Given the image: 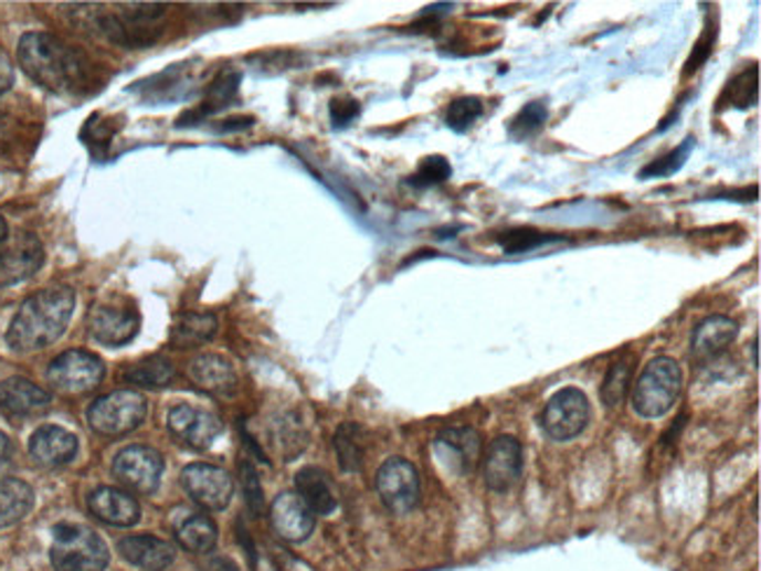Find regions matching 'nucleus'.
<instances>
[{
	"mask_svg": "<svg viewBox=\"0 0 761 571\" xmlns=\"http://www.w3.org/2000/svg\"><path fill=\"white\" fill-rule=\"evenodd\" d=\"M200 571H240L237 562L225 558V556H211L202 562Z\"/></svg>",
	"mask_w": 761,
	"mask_h": 571,
	"instance_id": "40",
	"label": "nucleus"
},
{
	"mask_svg": "<svg viewBox=\"0 0 761 571\" xmlns=\"http://www.w3.org/2000/svg\"><path fill=\"white\" fill-rule=\"evenodd\" d=\"M176 376V370H173V363L165 357H150L141 363H136L131 366L127 372H125V378L129 384H136V387H144V389H160V387H167Z\"/></svg>",
	"mask_w": 761,
	"mask_h": 571,
	"instance_id": "28",
	"label": "nucleus"
},
{
	"mask_svg": "<svg viewBox=\"0 0 761 571\" xmlns=\"http://www.w3.org/2000/svg\"><path fill=\"white\" fill-rule=\"evenodd\" d=\"M546 120H549V108H546V104L543 102H530L525 108H520V113L511 120L509 136L514 141L530 139V136H535L543 129Z\"/></svg>",
	"mask_w": 761,
	"mask_h": 571,
	"instance_id": "31",
	"label": "nucleus"
},
{
	"mask_svg": "<svg viewBox=\"0 0 761 571\" xmlns=\"http://www.w3.org/2000/svg\"><path fill=\"white\" fill-rule=\"evenodd\" d=\"M77 438L75 433H71L64 426H54V424H45L41 429L33 431V436L29 441V452L31 457L35 459V464L47 466V468H56V466H64L68 462L75 459L77 455Z\"/></svg>",
	"mask_w": 761,
	"mask_h": 571,
	"instance_id": "19",
	"label": "nucleus"
},
{
	"mask_svg": "<svg viewBox=\"0 0 761 571\" xmlns=\"http://www.w3.org/2000/svg\"><path fill=\"white\" fill-rule=\"evenodd\" d=\"M522 443L516 436H497L483 452V483L490 491L504 495L522 478Z\"/></svg>",
	"mask_w": 761,
	"mask_h": 571,
	"instance_id": "11",
	"label": "nucleus"
},
{
	"mask_svg": "<svg viewBox=\"0 0 761 571\" xmlns=\"http://www.w3.org/2000/svg\"><path fill=\"white\" fill-rule=\"evenodd\" d=\"M681 384H685V376H681V368L675 359H652L640 372V378L633 382V410L644 420L666 417L679 401Z\"/></svg>",
	"mask_w": 761,
	"mask_h": 571,
	"instance_id": "3",
	"label": "nucleus"
},
{
	"mask_svg": "<svg viewBox=\"0 0 761 571\" xmlns=\"http://www.w3.org/2000/svg\"><path fill=\"white\" fill-rule=\"evenodd\" d=\"M6 240H8V223H6L3 215H0V244H3Z\"/></svg>",
	"mask_w": 761,
	"mask_h": 571,
	"instance_id": "42",
	"label": "nucleus"
},
{
	"mask_svg": "<svg viewBox=\"0 0 761 571\" xmlns=\"http://www.w3.org/2000/svg\"><path fill=\"white\" fill-rule=\"evenodd\" d=\"M691 144H694V141L687 139L685 144H681L679 148H675L673 152H668L666 157H660V160H656V162H652V165L644 167V169L640 171V179H658V176H670V173L679 171L681 165H685V160H687Z\"/></svg>",
	"mask_w": 761,
	"mask_h": 571,
	"instance_id": "35",
	"label": "nucleus"
},
{
	"mask_svg": "<svg viewBox=\"0 0 761 571\" xmlns=\"http://www.w3.org/2000/svg\"><path fill=\"white\" fill-rule=\"evenodd\" d=\"M186 495L204 510H225L234 497V480L225 468L213 464H188L181 474Z\"/></svg>",
	"mask_w": 761,
	"mask_h": 571,
	"instance_id": "10",
	"label": "nucleus"
},
{
	"mask_svg": "<svg viewBox=\"0 0 761 571\" xmlns=\"http://www.w3.org/2000/svg\"><path fill=\"white\" fill-rule=\"evenodd\" d=\"M434 450L441 464L457 476H472L480 468L483 438L474 426L443 429L434 441Z\"/></svg>",
	"mask_w": 761,
	"mask_h": 571,
	"instance_id": "12",
	"label": "nucleus"
},
{
	"mask_svg": "<svg viewBox=\"0 0 761 571\" xmlns=\"http://www.w3.org/2000/svg\"><path fill=\"white\" fill-rule=\"evenodd\" d=\"M12 85H14V68L8 62V56L0 54V96L10 92Z\"/></svg>",
	"mask_w": 761,
	"mask_h": 571,
	"instance_id": "41",
	"label": "nucleus"
},
{
	"mask_svg": "<svg viewBox=\"0 0 761 571\" xmlns=\"http://www.w3.org/2000/svg\"><path fill=\"white\" fill-rule=\"evenodd\" d=\"M167 426L171 436L190 450H207L221 436L223 422L211 410L179 403L169 410Z\"/></svg>",
	"mask_w": 761,
	"mask_h": 571,
	"instance_id": "13",
	"label": "nucleus"
},
{
	"mask_svg": "<svg viewBox=\"0 0 761 571\" xmlns=\"http://www.w3.org/2000/svg\"><path fill=\"white\" fill-rule=\"evenodd\" d=\"M50 403V391L27 378H8L0 382V412L12 420L43 415Z\"/></svg>",
	"mask_w": 761,
	"mask_h": 571,
	"instance_id": "17",
	"label": "nucleus"
},
{
	"mask_svg": "<svg viewBox=\"0 0 761 571\" xmlns=\"http://www.w3.org/2000/svg\"><path fill=\"white\" fill-rule=\"evenodd\" d=\"M591 422V403L589 396L577 387H564L556 391L543 405L539 417L541 431L546 438L553 443H568L585 431Z\"/></svg>",
	"mask_w": 761,
	"mask_h": 571,
	"instance_id": "6",
	"label": "nucleus"
},
{
	"mask_svg": "<svg viewBox=\"0 0 761 571\" xmlns=\"http://www.w3.org/2000/svg\"><path fill=\"white\" fill-rule=\"evenodd\" d=\"M451 176H453L451 162H447L445 157H441V155H432V157H424L418 171L410 176V186L432 188V186L445 183L447 179H451Z\"/></svg>",
	"mask_w": 761,
	"mask_h": 571,
	"instance_id": "33",
	"label": "nucleus"
},
{
	"mask_svg": "<svg viewBox=\"0 0 761 571\" xmlns=\"http://www.w3.org/2000/svg\"><path fill=\"white\" fill-rule=\"evenodd\" d=\"M269 520L275 527L277 537L288 543H303L315 531L317 516L309 506L296 495V491H282V495L269 506Z\"/></svg>",
	"mask_w": 761,
	"mask_h": 571,
	"instance_id": "16",
	"label": "nucleus"
},
{
	"mask_svg": "<svg viewBox=\"0 0 761 571\" xmlns=\"http://www.w3.org/2000/svg\"><path fill=\"white\" fill-rule=\"evenodd\" d=\"M123 560L144 571H165L173 564V546L150 535H131L117 541Z\"/></svg>",
	"mask_w": 761,
	"mask_h": 571,
	"instance_id": "22",
	"label": "nucleus"
},
{
	"mask_svg": "<svg viewBox=\"0 0 761 571\" xmlns=\"http://www.w3.org/2000/svg\"><path fill=\"white\" fill-rule=\"evenodd\" d=\"M12 457H14V445L6 436V433L0 431V478H8V470L12 466Z\"/></svg>",
	"mask_w": 761,
	"mask_h": 571,
	"instance_id": "39",
	"label": "nucleus"
},
{
	"mask_svg": "<svg viewBox=\"0 0 761 571\" xmlns=\"http://www.w3.org/2000/svg\"><path fill=\"white\" fill-rule=\"evenodd\" d=\"M296 495L315 516H330L338 508L336 487L328 474L317 466H305L296 474Z\"/></svg>",
	"mask_w": 761,
	"mask_h": 571,
	"instance_id": "23",
	"label": "nucleus"
},
{
	"mask_svg": "<svg viewBox=\"0 0 761 571\" xmlns=\"http://www.w3.org/2000/svg\"><path fill=\"white\" fill-rule=\"evenodd\" d=\"M50 560L54 571H106L108 546L85 525H56Z\"/></svg>",
	"mask_w": 761,
	"mask_h": 571,
	"instance_id": "4",
	"label": "nucleus"
},
{
	"mask_svg": "<svg viewBox=\"0 0 761 571\" xmlns=\"http://www.w3.org/2000/svg\"><path fill=\"white\" fill-rule=\"evenodd\" d=\"M359 113H361L359 104L355 102V98H349V96L334 98V102H330V120H334L336 127H345L351 120H357Z\"/></svg>",
	"mask_w": 761,
	"mask_h": 571,
	"instance_id": "37",
	"label": "nucleus"
},
{
	"mask_svg": "<svg viewBox=\"0 0 761 571\" xmlns=\"http://www.w3.org/2000/svg\"><path fill=\"white\" fill-rule=\"evenodd\" d=\"M376 489L389 514L408 516L420 504L422 495L415 464H410L403 457L387 459L376 474Z\"/></svg>",
	"mask_w": 761,
	"mask_h": 571,
	"instance_id": "8",
	"label": "nucleus"
},
{
	"mask_svg": "<svg viewBox=\"0 0 761 571\" xmlns=\"http://www.w3.org/2000/svg\"><path fill=\"white\" fill-rule=\"evenodd\" d=\"M148 403L136 389H117L96 399L87 410L89 426L99 436L117 438L139 429L146 422Z\"/></svg>",
	"mask_w": 761,
	"mask_h": 571,
	"instance_id": "5",
	"label": "nucleus"
},
{
	"mask_svg": "<svg viewBox=\"0 0 761 571\" xmlns=\"http://www.w3.org/2000/svg\"><path fill=\"white\" fill-rule=\"evenodd\" d=\"M334 447L342 470H347V474H357V470H361L366 457V431L359 424H340L334 436Z\"/></svg>",
	"mask_w": 761,
	"mask_h": 571,
	"instance_id": "27",
	"label": "nucleus"
},
{
	"mask_svg": "<svg viewBox=\"0 0 761 571\" xmlns=\"http://www.w3.org/2000/svg\"><path fill=\"white\" fill-rule=\"evenodd\" d=\"M738 338V324L725 314H712L691 332V353L698 361H708L725 353Z\"/></svg>",
	"mask_w": 761,
	"mask_h": 571,
	"instance_id": "21",
	"label": "nucleus"
},
{
	"mask_svg": "<svg viewBox=\"0 0 761 571\" xmlns=\"http://www.w3.org/2000/svg\"><path fill=\"white\" fill-rule=\"evenodd\" d=\"M106 378V366L87 349H68L50 363L47 384L64 396H83Z\"/></svg>",
	"mask_w": 761,
	"mask_h": 571,
	"instance_id": "7",
	"label": "nucleus"
},
{
	"mask_svg": "<svg viewBox=\"0 0 761 571\" xmlns=\"http://www.w3.org/2000/svg\"><path fill=\"white\" fill-rule=\"evenodd\" d=\"M75 309V293L68 286L38 290L22 303L10 321L6 340L12 351L31 353L54 345L66 332Z\"/></svg>",
	"mask_w": 761,
	"mask_h": 571,
	"instance_id": "1",
	"label": "nucleus"
},
{
	"mask_svg": "<svg viewBox=\"0 0 761 571\" xmlns=\"http://www.w3.org/2000/svg\"><path fill=\"white\" fill-rule=\"evenodd\" d=\"M35 504L29 483L19 478H0V529L24 520Z\"/></svg>",
	"mask_w": 761,
	"mask_h": 571,
	"instance_id": "25",
	"label": "nucleus"
},
{
	"mask_svg": "<svg viewBox=\"0 0 761 571\" xmlns=\"http://www.w3.org/2000/svg\"><path fill=\"white\" fill-rule=\"evenodd\" d=\"M190 382L211 393V396H232L237 391V372H234L232 363L219 353H200L198 359H192L188 366Z\"/></svg>",
	"mask_w": 761,
	"mask_h": 571,
	"instance_id": "20",
	"label": "nucleus"
},
{
	"mask_svg": "<svg viewBox=\"0 0 761 571\" xmlns=\"http://www.w3.org/2000/svg\"><path fill=\"white\" fill-rule=\"evenodd\" d=\"M759 340L754 338V345H752V363H754V368H759Z\"/></svg>",
	"mask_w": 761,
	"mask_h": 571,
	"instance_id": "43",
	"label": "nucleus"
},
{
	"mask_svg": "<svg viewBox=\"0 0 761 571\" xmlns=\"http://www.w3.org/2000/svg\"><path fill=\"white\" fill-rule=\"evenodd\" d=\"M89 514L110 527H134L141 518L139 501L120 487H96L87 497Z\"/></svg>",
	"mask_w": 761,
	"mask_h": 571,
	"instance_id": "18",
	"label": "nucleus"
},
{
	"mask_svg": "<svg viewBox=\"0 0 761 571\" xmlns=\"http://www.w3.org/2000/svg\"><path fill=\"white\" fill-rule=\"evenodd\" d=\"M17 59L31 81L50 92L68 94L85 83L83 54L52 33H24L17 45Z\"/></svg>",
	"mask_w": 761,
	"mask_h": 571,
	"instance_id": "2",
	"label": "nucleus"
},
{
	"mask_svg": "<svg viewBox=\"0 0 761 571\" xmlns=\"http://www.w3.org/2000/svg\"><path fill=\"white\" fill-rule=\"evenodd\" d=\"M483 113H485V106L478 96H462V98H455L451 108H447L445 125L457 134H464L480 120Z\"/></svg>",
	"mask_w": 761,
	"mask_h": 571,
	"instance_id": "32",
	"label": "nucleus"
},
{
	"mask_svg": "<svg viewBox=\"0 0 761 571\" xmlns=\"http://www.w3.org/2000/svg\"><path fill=\"white\" fill-rule=\"evenodd\" d=\"M633 384V368L628 361H614L607 370V376L602 380L600 387V399L604 408H619L623 401L628 399Z\"/></svg>",
	"mask_w": 761,
	"mask_h": 571,
	"instance_id": "29",
	"label": "nucleus"
},
{
	"mask_svg": "<svg viewBox=\"0 0 761 571\" xmlns=\"http://www.w3.org/2000/svg\"><path fill=\"white\" fill-rule=\"evenodd\" d=\"M757 92H759V68H746L743 73H738L733 81L727 85L725 94L719 98V110L733 106V108H750L757 104Z\"/></svg>",
	"mask_w": 761,
	"mask_h": 571,
	"instance_id": "30",
	"label": "nucleus"
},
{
	"mask_svg": "<svg viewBox=\"0 0 761 571\" xmlns=\"http://www.w3.org/2000/svg\"><path fill=\"white\" fill-rule=\"evenodd\" d=\"M549 240H558V237H549V234H543L539 230H532V228H516V230H509V232H504L499 234V246L506 251V253H527V251H535L539 249L541 244H546Z\"/></svg>",
	"mask_w": 761,
	"mask_h": 571,
	"instance_id": "34",
	"label": "nucleus"
},
{
	"mask_svg": "<svg viewBox=\"0 0 761 571\" xmlns=\"http://www.w3.org/2000/svg\"><path fill=\"white\" fill-rule=\"evenodd\" d=\"M141 317L134 307L99 305L89 314V332L96 342L106 347H123L136 338Z\"/></svg>",
	"mask_w": 761,
	"mask_h": 571,
	"instance_id": "15",
	"label": "nucleus"
},
{
	"mask_svg": "<svg viewBox=\"0 0 761 571\" xmlns=\"http://www.w3.org/2000/svg\"><path fill=\"white\" fill-rule=\"evenodd\" d=\"M0 249V288L31 279L45 263V249L33 232H19Z\"/></svg>",
	"mask_w": 761,
	"mask_h": 571,
	"instance_id": "14",
	"label": "nucleus"
},
{
	"mask_svg": "<svg viewBox=\"0 0 761 571\" xmlns=\"http://www.w3.org/2000/svg\"><path fill=\"white\" fill-rule=\"evenodd\" d=\"M173 537L192 556H209L219 543V527L204 514H183L173 522Z\"/></svg>",
	"mask_w": 761,
	"mask_h": 571,
	"instance_id": "24",
	"label": "nucleus"
},
{
	"mask_svg": "<svg viewBox=\"0 0 761 571\" xmlns=\"http://www.w3.org/2000/svg\"><path fill=\"white\" fill-rule=\"evenodd\" d=\"M240 476H242V489H244L246 504H249V508L253 510V514L258 516L261 510H263V487H261L256 468H253L249 462H244L242 468H240Z\"/></svg>",
	"mask_w": 761,
	"mask_h": 571,
	"instance_id": "36",
	"label": "nucleus"
},
{
	"mask_svg": "<svg viewBox=\"0 0 761 571\" xmlns=\"http://www.w3.org/2000/svg\"><path fill=\"white\" fill-rule=\"evenodd\" d=\"M712 43H715V29H712V31L708 29L706 33L700 35V41L696 43V47H694V52H691V56H689L687 68H685V73H687V75L696 73V71L700 68V64L706 62V59L710 56V52H712Z\"/></svg>",
	"mask_w": 761,
	"mask_h": 571,
	"instance_id": "38",
	"label": "nucleus"
},
{
	"mask_svg": "<svg viewBox=\"0 0 761 571\" xmlns=\"http://www.w3.org/2000/svg\"><path fill=\"white\" fill-rule=\"evenodd\" d=\"M162 474L165 459L158 450L148 445H129L113 459V476L136 495H152L162 483Z\"/></svg>",
	"mask_w": 761,
	"mask_h": 571,
	"instance_id": "9",
	"label": "nucleus"
},
{
	"mask_svg": "<svg viewBox=\"0 0 761 571\" xmlns=\"http://www.w3.org/2000/svg\"><path fill=\"white\" fill-rule=\"evenodd\" d=\"M219 330V319L213 314L188 311L171 328V345L179 349H192L209 342Z\"/></svg>",
	"mask_w": 761,
	"mask_h": 571,
	"instance_id": "26",
	"label": "nucleus"
}]
</instances>
